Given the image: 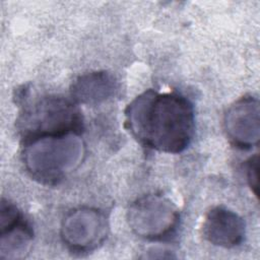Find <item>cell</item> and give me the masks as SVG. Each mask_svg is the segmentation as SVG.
Returning <instances> with one entry per match:
<instances>
[{
    "mask_svg": "<svg viewBox=\"0 0 260 260\" xmlns=\"http://www.w3.org/2000/svg\"><path fill=\"white\" fill-rule=\"evenodd\" d=\"M27 96L19 102L23 106L16 119L21 143L43 136L82 133L81 111L72 100L46 95L28 102Z\"/></svg>",
    "mask_w": 260,
    "mask_h": 260,
    "instance_id": "3957f363",
    "label": "cell"
},
{
    "mask_svg": "<svg viewBox=\"0 0 260 260\" xmlns=\"http://www.w3.org/2000/svg\"><path fill=\"white\" fill-rule=\"evenodd\" d=\"M124 114L126 129L146 148L176 154L193 139L194 108L181 93L147 89L126 107Z\"/></svg>",
    "mask_w": 260,
    "mask_h": 260,
    "instance_id": "6da1fadb",
    "label": "cell"
},
{
    "mask_svg": "<svg viewBox=\"0 0 260 260\" xmlns=\"http://www.w3.org/2000/svg\"><path fill=\"white\" fill-rule=\"evenodd\" d=\"M223 126L231 143L240 149H251L259 144V101L247 94L230 106L224 114Z\"/></svg>",
    "mask_w": 260,
    "mask_h": 260,
    "instance_id": "8992f818",
    "label": "cell"
},
{
    "mask_svg": "<svg viewBox=\"0 0 260 260\" xmlns=\"http://www.w3.org/2000/svg\"><path fill=\"white\" fill-rule=\"evenodd\" d=\"M34 230L21 211L2 198L0 205V258L22 259L31 247Z\"/></svg>",
    "mask_w": 260,
    "mask_h": 260,
    "instance_id": "52a82bcc",
    "label": "cell"
},
{
    "mask_svg": "<svg viewBox=\"0 0 260 260\" xmlns=\"http://www.w3.org/2000/svg\"><path fill=\"white\" fill-rule=\"evenodd\" d=\"M109 223L104 212L82 206L69 211L61 224V238L65 246L73 253H89L105 242Z\"/></svg>",
    "mask_w": 260,
    "mask_h": 260,
    "instance_id": "5b68a950",
    "label": "cell"
},
{
    "mask_svg": "<svg viewBox=\"0 0 260 260\" xmlns=\"http://www.w3.org/2000/svg\"><path fill=\"white\" fill-rule=\"evenodd\" d=\"M118 81L109 71H91L78 76L70 87L71 100L77 105H96L112 98Z\"/></svg>",
    "mask_w": 260,
    "mask_h": 260,
    "instance_id": "9c48e42d",
    "label": "cell"
},
{
    "mask_svg": "<svg viewBox=\"0 0 260 260\" xmlns=\"http://www.w3.org/2000/svg\"><path fill=\"white\" fill-rule=\"evenodd\" d=\"M203 236L214 246L225 249L235 248L245 239L246 224L235 211L224 206H215L205 215Z\"/></svg>",
    "mask_w": 260,
    "mask_h": 260,
    "instance_id": "ba28073f",
    "label": "cell"
},
{
    "mask_svg": "<svg viewBox=\"0 0 260 260\" xmlns=\"http://www.w3.org/2000/svg\"><path fill=\"white\" fill-rule=\"evenodd\" d=\"M127 220L131 231L144 240L170 239L180 222L178 207L168 197L148 194L137 198L129 207Z\"/></svg>",
    "mask_w": 260,
    "mask_h": 260,
    "instance_id": "277c9868",
    "label": "cell"
},
{
    "mask_svg": "<svg viewBox=\"0 0 260 260\" xmlns=\"http://www.w3.org/2000/svg\"><path fill=\"white\" fill-rule=\"evenodd\" d=\"M25 171L44 185H57L83 160L85 144L77 133L43 136L21 143Z\"/></svg>",
    "mask_w": 260,
    "mask_h": 260,
    "instance_id": "7a4b0ae2",
    "label": "cell"
},
{
    "mask_svg": "<svg viewBox=\"0 0 260 260\" xmlns=\"http://www.w3.org/2000/svg\"><path fill=\"white\" fill-rule=\"evenodd\" d=\"M258 154H255L251 156L245 164L247 181L256 197L258 196Z\"/></svg>",
    "mask_w": 260,
    "mask_h": 260,
    "instance_id": "30bf717a",
    "label": "cell"
}]
</instances>
